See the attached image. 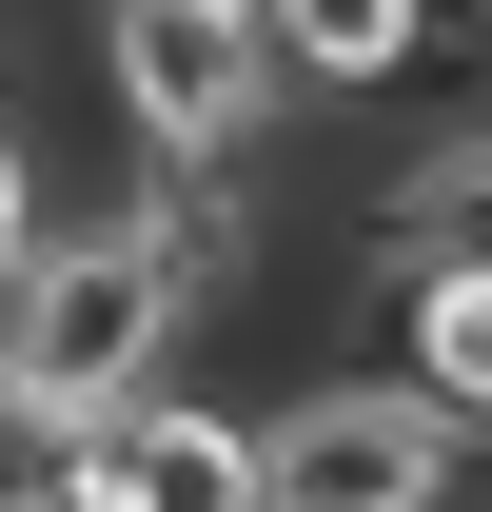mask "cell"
<instances>
[{
    "instance_id": "7",
    "label": "cell",
    "mask_w": 492,
    "mask_h": 512,
    "mask_svg": "<svg viewBox=\"0 0 492 512\" xmlns=\"http://www.w3.org/2000/svg\"><path fill=\"white\" fill-rule=\"evenodd\" d=\"M0 335H20V237H0Z\"/></svg>"
},
{
    "instance_id": "2",
    "label": "cell",
    "mask_w": 492,
    "mask_h": 512,
    "mask_svg": "<svg viewBox=\"0 0 492 512\" xmlns=\"http://www.w3.org/2000/svg\"><path fill=\"white\" fill-rule=\"evenodd\" d=\"M276 40H256V0H99V119L119 158H256L276 138Z\"/></svg>"
},
{
    "instance_id": "6",
    "label": "cell",
    "mask_w": 492,
    "mask_h": 512,
    "mask_svg": "<svg viewBox=\"0 0 492 512\" xmlns=\"http://www.w3.org/2000/svg\"><path fill=\"white\" fill-rule=\"evenodd\" d=\"M0 237H40V119L0 99Z\"/></svg>"
},
{
    "instance_id": "5",
    "label": "cell",
    "mask_w": 492,
    "mask_h": 512,
    "mask_svg": "<svg viewBox=\"0 0 492 512\" xmlns=\"http://www.w3.org/2000/svg\"><path fill=\"white\" fill-rule=\"evenodd\" d=\"M60 434H79L60 394H20V375H0V512H40V493H60Z\"/></svg>"
},
{
    "instance_id": "1",
    "label": "cell",
    "mask_w": 492,
    "mask_h": 512,
    "mask_svg": "<svg viewBox=\"0 0 492 512\" xmlns=\"http://www.w3.org/2000/svg\"><path fill=\"white\" fill-rule=\"evenodd\" d=\"M0 375L60 394V414H119L138 375H178V276H158V237H138L119 197H79V217L20 237V335H0Z\"/></svg>"
},
{
    "instance_id": "3",
    "label": "cell",
    "mask_w": 492,
    "mask_h": 512,
    "mask_svg": "<svg viewBox=\"0 0 492 512\" xmlns=\"http://www.w3.org/2000/svg\"><path fill=\"white\" fill-rule=\"evenodd\" d=\"M473 493V434L394 375H296L256 414V512H453Z\"/></svg>"
},
{
    "instance_id": "4",
    "label": "cell",
    "mask_w": 492,
    "mask_h": 512,
    "mask_svg": "<svg viewBox=\"0 0 492 512\" xmlns=\"http://www.w3.org/2000/svg\"><path fill=\"white\" fill-rule=\"evenodd\" d=\"M394 316V394H433L453 434L492 453V256H433V276H374Z\"/></svg>"
}]
</instances>
